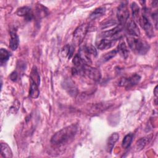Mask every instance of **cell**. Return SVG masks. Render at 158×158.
Listing matches in <instances>:
<instances>
[{
    "instance_id": "cell-1",
    "label": "cell",
    "mask_w": 158,
    "mask_h": 158,
    "mask_svg": "<svg viewBox=\"0 0 158 158\" xmlns=\"http://www.w3.org/2000/svg\"><path fill=\"white\" fill-rule=\"evenodd\" d=\"M78 130V127L76 124H72L62 128L52 135L51 143L56 146H60L69 143L75 138Z\"/></svg>"
},
{
    "instance_id": "cell-2",
    "label": "cell",
    "mask_w": 158,
    "mask_h": 158,
    "mask_svg": "<svg viewBox=\"0 0 158 158\" xmlns=\"http://www.w3.org/2000/svg\"><path fill=\"white\" fill-rule=\"evenodd\" d=\"M127 40L130 48L137 54L144 55L149 50V44L144 40L131 36H127Z\"/></svg>"
},
{
    "instance_id": "cell-3",
    "label": "cell",
    "mask_w": 158,
    "mask_h": 158,
    "mask_svg": "<svg viewBox=\"0 0 158 158\" xmlns=\"http://www.w3.org/2000/svg\"><path fill=\"white\" fill-rule=\"evenodd\" d=\"M78 55L85 64L89 65L91 63V56L96 57L97 51L93 46H85L80 49Z\"/></svg>"
},
{
    "instance_id": "cell-4",
    "label": "cell",
    "mask_w": 158,
    "mask_h": 158,
    "mask_svg": "<svg viewBox=\"0 0 158 158\" xmlns=\"http://www.w3.org/2000/svg\"><path fill=\"white\" fill-rule=\"evenodd\" d=\"M117 18L119 25L123 27L127 22L129 18V10L126 2H122L117 8Z\"/></svg>"
},
{
    "instance_id": "cell-5",
    "label": "cell",
    "mask_w": 158,
    "mask_h": 158,
    "mask_svg": "<svg viewBox=\"0 0 158 158\" xmlns=\"http://www.w3.org/2000/svg\"><path fill=\"white\" fill-rule=\"evenodd\" d=\"M88 28L89 25L87 23H83L78 26L75 29V30L73 32V44H75V46H78L82 43L88 30Z\"/></svg>"
},
{
    "instance_id": "cell-6",
    "label": "cell",
    "mask_w": 158,
    "mask_h": 158,
    "mask_svg": "<svg viewBox=\"0 0 158 158\" xmlns=\"http://www.w3.org/2000/svg\"><path fill=\"white\" fill-rule=\"evenodd\" d=\"M138 22L141 28L144 30L148 36L152 37L154 35L153 27L150 21L144 15H142L139 17Z\"/></svg>"
},
{
    "instance_id": "cell-7",
    "label": "cell",
    "mask_w": 158,
    "mask_h": 158,
    "mask_svg": "<svg viewBox=\"0 0 158 158\" xmlns=\"http://www.w3.org/2000/svg\"><path fill=\"white\" fill-rule=\"evenodd\" d=\"M141 80V77L138 74H134L128 78H122L119 81V86L130 88L137 85Z\"/></svg>"
},
{
    "instance_id": "cell-8",
    "label": "cell",
    "mask_w": 158,
    "mask_h": 158,
    "mask_svg": "<svg viewBox=\"0 0 158 158\" xmlns=\"http://www.w3.org/2000/svg\"><path fill=\"white\" fill-rule=\"evenodd\" d=\"M125 30L127 34L131 36L138 37L140 35V31L136 23L133 20H130L127 22L125 25Z\"/></svg>"
},
{
    "instance_id": "cell-9",
    "label": "cell",
    "mask_w": 158,
    "mask_h": 158,
    "mask_svg": "<svg viewBox=\"0 0 158 158\" xmlns=\"http://www.w3.org/2000/svg\"><path fill=\"white\" fill-rule=\"evenodd\" d=\"M16 14L18 16L24 17L25 20L27 21L31 20L33 17V14L31 8L28 6H23L19 8L17 10Z\"/></svg>"
},
{
    "instance_id": "cell-10",
    "label": "cell",
    "mask_w": 158,
    "mask_h": 158,
    "mask_svg": "<svg viewBox=\"0 0 158 158\" xmlns=\"http://www.w3.org/2000/svg\"><path fill=\"white\" fill-rule=\"evenodd\" d=\"M115 42V41L109 38H101V39L98 40L96 44L98 49L100 50H105L110 48L114 45Z\"/></svg>"
},
{
    "instance_id": "cell-11",
    "label": "cell",
    "mask_w": 158,
    "mask_h": 158,
    "mask_svg": "<svg viewBox=\"0 0 158 158\" xmlns=\"http://www.w3.org/2000/svg\"><path fill=\"white\" fill-rule=\"evenodd\" d=\"M119 135L117 133H113L108 138L106 143V149L109 152H111L116 142L118 140Z\"/></svg>"
},
{
    "instance_id": "cell-12",
    "label": "cell",
    "mask_w": 158,
    "mask_h": 158,
    "mask_svg": "<svg viewBox=\"0 0 158 158\" xmlns=\"http://www.w3.org/2000/svg\"><path fill=\"white\" fill-rule=\"evenodd\" d=\"M10 34V38L9 40V48L12 51H15L17 49L19 44V36L17 35L16 31L14 30H11Z\"/></svg>"
},
{
    "instance_id": "cell-13",
    "label": "cell",
    "mask_w": 158,
    "mask_h": 158,
    "mask_svg": "<svg viewBox=\"0 0 158 158\" xmlns=\"http://www.w3.org/2000/svg\"><path fill=\"white\" fill-rule=\"evenodd\" d=\"M116 50L120 56L123 58L127 59L129 55V51L124 41H120L119 43Z\"/></svg>"
},
{
    "instance_id": "cell-14",
    "label": "cell",
    "mask_w": 158,
    "mask_h": 158,
    "mask_svg": "<svg viewBox=\"0 0 158 158\" xmlns=\"http://www.w3.org/2000/svg\"><path fill=\"white\" fill-rule=\"evenodd\" d=\"M64 88L72 96H75L77 94V88L74 83L70 79H67L64 81Z\"/></svg>"
},
{
    "instance_id": "cell-15",
    "label": "cell",
    "mask_w": 158,
    "mask_h": 158,
    "mask_svg": "<svg viewBox=\"0 0 158 158\" xmlns=\"http://www.w3.org/2000/svg\"><path fill=\"white\" fill-rule=\"evenodd\" d=\"M151 139V136H146L139 139L136 143V151H139L142 150L150 141Z\"/></svg>"
},
{
    "instance_id": "cell-16",
    "label": "cell",
    "mask_w": 158,
    "mask_h": 158,
    "mask_svg": "<svg viewBox=\"0 0 158 158\" xmlns=\"http://www.w3.org/2000/svg\"><path fill=\"white\" fill-rule=\"evenodd\" d=\"M31 84L29 89V96L32 98H37L40 94V90L38 86L33 81L30 80Z\"/></svg>"
},
{
    "instance_id": "cell-17",
    "label": "cell",
    "mask_w": 158,
    "mask_h": 158,
    "mask_svg": "<svg viewBox=\"0 0 158 158\" xmlns=\"http://www.w3.org/2000/svg\"><path fill=\"white\" fill-rule=\"evenodd\" d=\"M1 155L4 157H12V152L8 146L7 144L5 143H1Z\"/></svg>"
},
{
    "instance_id": "cell-18",
    "label": "cell",
    "mask_w": 158,
    "mask_h": 158,
    "mask_svg": "<svg viewBox=\"0 0 158 158\" xmlns=\"http://www.w3.org/2000/svg\"><path fill=\"white\" fill-rule=\"evenodd\" d=\"M106 12V8L104 7H99L96 9L89 15L90 20H94L103 15Z\"/></svg>"
},
{
    "instance_id": "cell-19",
    "label": "cell",
    "mask_w": 158,
    "mask_h": 158,
    "mask_svg": "<svg viewBox=\"0 0 158 158\" xmlns=\"http://www.w3.org/2000/svg\"><path fill=\"white\" fill-rule=\"evenodd\" d=\"M30 77V80L35 82L38 86L40 85V74H39L36 67H33L32 68Z\"/></svg>"
},
{
    "instance_id": "cell-20",
    "label": "cell",
    "mask_w": 158,
    "mask_h": 158,
    "mask_svg": "<svg viewBox=\"0 0 158 158\" xmlns=\"http://www.w3.org/2000/svg\"><path fill=\"white\" fill-rule=\"evenodd\" d=\"M131 9L132 12V15L134 19L138 22L140 15H139V12H140V8L138 6V5L135 2H133L131 4Z\"/></svg>"
},
{
    "instance_id": "cell-21",
    "label": "cell",
    "mask_w": 158,
    "mask_h": 158,
    "mask_svg": "<svg viewBox=\"0 0 158 158\" xmlns=\"http://www.w3.org/2000/svg\"><path fill=\"white\" fill-rule=\"evenodd\" d=\"M10 53L9 51H8L7 49L1 48L0 51V60H1V64L3 65L9 59L10 56Z\"/></svg>"
},
{
    "instance_id": "cell-22",
    "label": "cell",
    "mask_w": 158,
    "mask_h": 158,
    "mask_svg": "<svg viewBox=\"0 0 158 158\" xmlns=\"http://www.w3.org/2000/svg\"><path fill=\"white\" fill-rule=\"evenodd\" d=\"M73 51H74V48L72 46L67 44L63 48L62 50V54L65 56H67L69 59H70L73 55Z\"/></svg>"
},
{
    "instance_id": "cell-23",
    "label": "cell",
    "mask_w": 158,
    "mask_h": 158,
    "mask_svg": "<svg viewBox=\"0 0 158 158\" xmlns=\"http://www.w3.org/2000/svg\"><path fill=\"white\" fill-rule=\"evenodd\" d=\"M36 9L37 15L41 17H44L48 14V9L41 4H37Z\"/></svg>"
},
{
    "instance_id": "cell-24",
    "label": "cell",
    "mask_w": 158,
    "mask_h": 158,
    "mask_svg": "<svg viewBox=\"0 0 158 158\" xmlns=\"http://www.w3.org/2000/svg\"><path fill=\"white\" fill-rule=\"evenodd\" d=\"M133 135L132 133H129V134L127 135L124 137V138L122 141V147L125 149L128 148L130 146V144L133 141Z\"/></svg>"
},
{
    "instance_id": "cell-25",
    "label": "cell",
    "mask_w": 158,
    "mask_h": 158,
    "mask_svg": "<svg viewBox=\"0 0 158 158\" xmlns=\"http://www.w3.org/2000/svg\"><path fill=\"white\" fill-rule=\"evenodd\" d=\"M117 54V50L116 49H114V50H112V51H110L109 52L104 54L101 58V60L102 62H107L108 60H109L110 59H111L112 58H113L114 57H115L116 56V54Z\"/></svg>"
},
{
    "instance_id": "cell-26",
    "label": "cell",
    "mask_w": 158,
    "mask_h": 158,
    "mask_svg": "<svg viewBox=\"0 0 158 158\" xmlns=\"http://www.w3.org/2000/svg\"><path fill=\"white\" fill-rule=\"evenodd\" d=\"M17 77H18V75H17V73L15 71H14V72H13L10 73V78L12 81H16L17 79Z\"/></svg>"
},
{
    "instance_id": "cell-27",
    "label": "cell",
    "mask_w": 158,
    "mask_h": 158,
    "mask_svg": "<svg viewBox=\"0 0 158 158\" xmlns=\"http://www.w3.org/2000/svg\"><path fill=\"white\" fill-rule=\"evenodd\" d=\"M152 19L155 21L156 28L157 29V12H156L155 13H153L152 14Z\"/></svg>"
},
{
    "instance_id": "cell-28",
    "label": "cell",
    "mask_w": 158,
    "mask_h": 158,
    "mask_svg": "<svg viewBox=\"0 0 158 158\" xmlns=\"http://www.w3.org/2000/svg\"><path fill=\"white\" fill-rule=\"evenodd\" d=\"M157 86H156V88H155V89H154V94H155V96H157Z\"/></svg>"
}]
</instances>
